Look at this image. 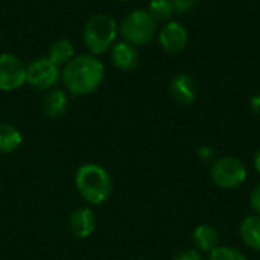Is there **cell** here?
<instances>
[{"mask_svg":"<svg viewBox=\"0 0 260 260\" xmlns=\"http://www.w3.org/2000/svg\"><path fill=\"white\" fill-rule=\"evenodd\" d=\"M250 110H251V113H253L256 117H259L260 119V93L251 96V99H250Z\"/></svg>","mask_w":260,"mask_h":260,"instance_id":"603a6c76","label":"cell"},{"mask_svg":"<svg viewBox=\"0 0 260 260\" xmlns=\"http://www.w3.org/2000/svg\"><path fill=\"white\" fill-rule=\"evenodd\" d=\"M250 206H251V209L254 210V213L260 216V183L259 184H256V187L251 190V195H250Z\"/></svg>","mask_w":260,"mask_h":260,"instance_id":"7402d4cb","label":"cell"},{"mask_svg":"<svg viewBox=\"0 0 260 260\" xmlns=\"http://www.w3.org/2000/svg\"><path fill=\"white\" fill-rule=\"evenodd\" d=\"M73 56H75V47L72 41L66 38L53 41L47 52V58L58 67H64L66 64H69L73 59Z\"/></svg>","mask_w":260,"mask_h":260,"instance_id":"2e32d148","label":"cell"},{"mask_svg":"<svg viewBox=\"0 0 260 260\" xmlns=\"http://www.w3.org/2000/svg\"><path fill=\"white\" fill-rule=\"evenodd\" d=\"M192 241L195 250H198L200 253H210L216 247H219V233L215 227L209 224H201L193 230Z\"/></svg>","mask_w":260,"mask_h":260,"instance_id":"4fadbf2b","label":"cell"},{"mask_svg":"<svg viewBox=\"0 0 260 260\" xmlns=\"http://www.w3.org/2000/svg\"><path fill=\"white\" fill-rule=\"evenodd\" d=\"M111 62L120 72H133L139 66V50L134 44L122 40L111 47Z\"/></svg>","mask_w":260,"mask_h":260,"instance_id":"8fae6325","label":"cell"},{"mask_svg":"<svg viewBox=\"0 0 260 260\" xmlns=\"http://www.w3.org/2000/svg\"><path fill=\"white\" fill-rule=\"evenodd\" d=\"M197 154H198V158L204 163L215 161V151L210 146H200Z\"/></svg>","mask_w":260,"mask_h":260,"instance_id":"44dd1931","label":"cell"},{"mask_svg":"<svg viewBox=\"0 0 260 260\" xmlns=\"http://www.w3.org/2000/svg\"><path fill=\"white\" fill-rule=\"evenodd\" d=\"M158 43L166 52L178 53L184 50V47L189 43L187 29L181 23L169 20L165 23V26L158 32Z\"/></svg>","mask_w":260,"mask_h":260,"instance_id":"ba28073f","label":"cell"},{"mask_svg":"<svg viewBox=\"0 0 260 260\" xmlns=\"http://www.w3.org/2000/svg\"><path fill=\"white\" fill-rule=\"evenodd\" d=\"M21 131L9 122H0V154H12L21 146Z\"/></svg>","mask_w":260,"mask_h":260,"instance_id":"9a60e30c","label":"cell"},{"mask_svg":"<svg viewBox=\"0 0 260 260\" xmlns=\"http://www.w3.org/2000/svg\"><path fill=\"white\" fill-rule=\"evenodd\" d=\"M96 213L90 206H79L69 216V230L78 239L90 238L96 232Z\"/></svg>","mask_w":260,"mask_h":260,"instance_id":"9c48e42d","label":"cell"},{"mask_svg":"<svg viewBox=\"0 0 260 260\" xmlns=\"http://www.w3.org/2000/svg\"><path fill=\"white\" fill-rule=\"evenodd\" d=\"M239 235L242 242L254 250L260 251V216L259 215H248L239 225Z\"/></svg>","mask_w":260,"mask_h":260,"instance_id":"5bb4252c","label":"cell"},{"mask_svg":"<svg viewBox=\"0 0 260 260\" xmlns=\"http://www.w3.org/2000/svg\"><path fill=\"white\" fill-rule=\"evenodd\" d=\"M174 6V11L178 12V14H184V12H189L193 9L197 0H169Z\"/></svg>","mask_w":260,"mask_h":260,"instance_id":"d6986e66","label":"cell"},{"mask_svg":"<svg viewBox=\"0 0 260 260\" xmlns=\"http://www.w3.org/2000/svg\"><path fill=\"white\" fill-rule=\"evenodd\" d=\"M67 108H69V96L64 90L52 88L44 94L41 101L43 114L49 119H58L64 116Z\"/></svg>","mask_w":260,"mask_h":260,"instance_id":"7c38bea8","label":"cell"},{"mask_svg":"<svg viewBox=\"0 0 260 260\" xmlns=\"http://www.w3.org/2000/svg\"><path fill=\"white\" fill-rule=\"evenodd\" d=\"M105 79V66L96 55H75L61 70V81L73 96L94 93Z\"/></svg>","mask_w":260,"mask_h":260,"instance_id":"6da1fadb","label":"cell"},{"mask_svg":"<svg viewBox=\"0 0 260 260\" xmlns=\"http://www.w3.org/2000/svg\"><path fill=\"white\" fill-rule=\"evenodd\" d=\"M119 34L136 47L145 46L157 35V21L146 9H134L119 24Z\"/></svg>","mask_w":260,"mask_h":260,"instance_id":"277c9868","label":"cell"},{"mask_svg":"<svg viewBox=\"0 0 260 260\" xmlns=\"http://www.w3.org/2000/svg\"><path fill=\"white\" fill-rule=\"evenodd\" d=\"M172 99L180 105H190L198 96V84L187 73H178L172 78L169 85Z\"/></svg>","mask_w":260,"mask_h":260,"instance_id":"30bf717a","label":"cell"},{"mask_svg":"<svg viewBox=\"0 0 260 260\" xmlns=\"http://www.w3.org/2000/svg\"><path fill=\"white\" fill-rule=\"evenodd\" d=\"M136 260H148V259H136Z\"/></svg>","mask_w":260,"mask_h":260,"instance_id":"d4e9b609","label":"cell"},{"mask_svg":"<svg viewBox=\"0 0 260 260\" xmlns=\"http://www.w3.org/2000/svg\"><path fill=\"white\" fill-rule=\"evenodd\" d=\"M120 2H128V0H120Z\"/></svg>","mask_w":260,"mask_h":260,"instance_id":"484cf974","label":"cell"},{"mask_svg":"<svg viewBox=\"0 0 260 260\" xmlns=\"http://www.w3.org/2000/svg\"><path fill=\"white\" fill-rule=\"evenodd\" d=\"M149 15L158 23V21H169L174 15V6L169 0H151L148 5Z\"/></svg>","mask_w":260,"mask_h":260,"instance_id":"e0dca14e","label":"cell"},{"mask_svg":"<svg viewBox=\"0 0 260 260\" xmlns=\"http://www.w3.org/2000/svg\"><path fill=\"white\" fill-rule=\"evenodd\" d=\"M247 166L245 163L233 155L216 158L210 168V177L219 189L233 190L241 187L247 181Z\"/></svg>","mask_w":260,"mask_h":260,"instance_id":"5b68a950","label":"cell"},{"mask_svg":"<svg viewBox=\"0 0 260 260\" xmlns=\"http://www.w3.org/2000/svg\"><path fill=\"white\" fill-rule=\"evenodd\" d=\"M26 84V64L12 53H0V91H14Z\"/></svg>","mask_w":260,"mask_h":260,"instance_id":"52a82bcc","label":"cell"},{"mask_svg":"<svg viewBox=\"0 0 260 260\" xmlns=\"http://www.w3.org/2000/svg\"><path fill=\"white\" fill-rule=\"evenodd\" d=\"M207 260H248V259H247V256H245L242 251H239V250H236V248H233V247L219 245V247H216L213 251H210V253H209V257H207Z\"/></svg>","mask_w":260,"mask_h":260,"instance_id":"ac0fdd59","label":"cell"},{"mask_svg":"<svg viewBox=\"0 0 260 260\" xmlns=\"http://www.w3.org/2000/svg\"><path fill=\"white\" fill-rule=\"evenodd\" d=\"M75 186L88 206H101L111 197L113 178L104 166L84 163L75 172Z\"/></svg>","mask_w":260,"mask_h":260,"instance_id":"7a4b0ae2","label":"cell"},{"mask_svg":"<svg viewBox=\"0 0 260 260\" xmlns=\"http://www.w3.org/2000/svg\"><path fill=\"white\" fill-rule=\"evenodd\" d=\"M172 260H204L201 253L195 248H189V250H183L180 251Z\"/></svg>","mask_w":260,"mask_h":260,"instance_id":"ffe728a7","label":"cell"},{"mask_svg":"<svg viewBox=\"0 0 260 260\" xmlns=\"http://www.w3.org/2000/svg\"><path fill=\"white\" fill-rule=\"evenodd\" d=\"M253 165H254L256 172L260 175V149L256 151V154H254V157H253Z\"/></svg>","mask_w":260,"mask_h":260,"instance_id":"cb8c5ba5","label":"cell"},{"mask_svg":"<svg viewBox=\"0 0 260 260\" xmlns=\"http://www.w3.org/2000/svg\"><path fill=\"white\" fill-rule=\"evenodd\" d=\"M117 34L119 24L113 17L96 14L85 23L82 40L91 55H101L113 47Z\"/></svg>","mask_w":260,"mask_h":260,"instance_id":"3957f363","label":"cell"},{"mask_svg":"<svg viewBox=\"0 0 260 260\" xmlns=\"http://www.w3.org/2000/svg\"><path fill=\"white\" fill-rule=\"evenodd\" d=\"M59 69L47 56L37 58L26 66V84L37 91H49L61 79Z\"/></svg>","mask_w":260,"mask_h":260,"instance_id":"8992f818","label":"cell"}]
</instances>
